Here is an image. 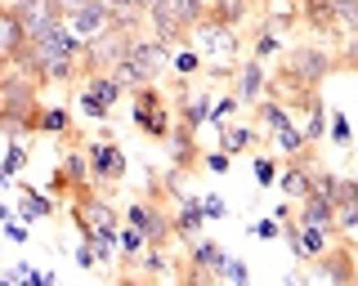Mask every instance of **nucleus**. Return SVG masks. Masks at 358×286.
Returning <instances> with one entry per match:
<instances>
[{
    "label": "nucleus",
    "instance_id": "obj_1",
    "mask_svg": "<svg viewBox=\"0 0 358 286\" xmlns=\"http://www.w3.org/2000/svg\"><path fill=\"white\" fill-rule=\"evenodd\" d=\"M41 130V81L18 68L0 76V135L22 139Z\"/></svg>",
    "mask_w": 358,
    "mask_h": 286
},
{
    "label": "nucleus",
    "instance_id": "obj_2",
    "mask_svg": "<svg viewBox=\"0 0 358 286\" xmlns=\"http://www.w3.org/2000/svg\"><path fill=\"white\" fill-rule=\"evenodd\" d=\"M5 14L18 23V31L27 40H36V36H45V31H54L59 23H67L59 0H9Z\"/></svg>",
    "mask_w": 358,
    "mask_h": 286
},
{
    "label": "nucleus",
    "instance_id": "obj_3",
    "mask_svg": "<svg viewBox=\"0 0 358 286\" xmlns=\"http://www.w3.org/2000/svg\"><path fill=\"white\" fill-rule=\"evenodd\" d=\"M126 40L130 36H121V31H112V27L99 31V36H90L85 50H81V72L85 76H108L121 59H126Z\"/></svg>",
    "mask_w": 358,
    "mask_h": 286
},
{
    "label": "nucleus",
    "instance_id": "obj_4",
    "mask_svg": "<svg viewBox=\"0 0 358 286\" xmlns=\"http://www.w3.org/2000/svg\"><path fill=\"white\" fill-rule=\"evenodd\" d=\"M126 224L134 228V233H143V241L157 246V250L175 237V219L166 215L162 206H152V202H130L126 206Z\"/></svg>",
    "mask_w": 358,
    "mask_h": 286
},
{
    "label": "nucleus",
    "instance_id": "obj_5",
    "mask_svg": "<svg viewBox=\"0 0 358 286\" xmlns=\"http://www.w3.org/2000/svg\"><path fill=\"white\" fill-rule=\"evenodd\" d=\"M134 126L148 130L152 139H166V135H171V107L162 103L157 85H143V90H134Z\"/></svg>",
    "mask_w": 358,
    "mask_h": 286
},
{
    "label": "nucleus",
    "instance_id": "obj_6",
    "mask_svg": "<svg viewBox=\"0 0 358 286\" xmlns=\"http://www.w3.org/2000/svg\"><path fill=\"white\" fill-rule=\"evenodd\" d=\"M85 157H90V179H99V183H121L126 179V152H121L112 139L85 143Z\"/></svg>",
    "mask_w": 358,
    "mask_h": 286
},
{
    "label": "nucleus",
    "instance_id": "obj_7",
    "mask_svg": "<svg viewBox=\"0 0 358 286\" xmlns=\"http://www.w3.org/2000/svg\"><path fill=\"white\" fill-rule=\"evenodd\" d=\"M126 59L143 72V81L157 85V76L166 72V63H171V50H166L157 36H130L126 40Z\"/></svg>",
    "mask_w": 358,
    "mask_h": 286
},
{
    "label": "nucleus",
    "instance_id": "obj_8",
    "mask_svg": "<svg viewBox=\"0 0 358 286\" xmlns=\"http://www.w3.org/2000/svg\"><path fill=\"white\" fill-rule=\"evenodd\" d=\"M206 14H210V0H162L157 9H148V18H166V23H175L184 31H193Z\"/></svg>",
    "mask_w": 358,
    "mask_h": 286
},
{
    "label": "nucleus",
    "instance_id": "obj_9",
    "mask_svg": "<svg viewBox=\"0 0 358 286\" xmlns=\"http://www.w3.org/2000/svg\"><path fill=\"white\" fill-rule=\"evenodd\" d=\"M193 45L201 54H220V59H229V54H238V36H233V27L215 23V18H201L193 27Z\"/></svg>",
    "mask_w": 358,
    "mask_h": 286
},
{
    "label": "nucleus",
    "instance_id": "obj_10",
    "mask_svg": "<svg viewBox=\"0 0 358 286\" xmlns=\"http://www.w3.org/2000/svg\"><path fill=\"white\" fill-rule=\"evenodd\" d=\"M313 264H318V273L331 286H358V278H354V250L350 246H327Z\"/></svg>",
    "mask_w": 358,
    "mask_h": 286
},
{
    "label": "nucleus",
    "instance_id": "obj_11",
    "mask_svg": "<svg viewBox=\"0 0 358 286\" xmlns=\"http://www.w3.org/2000/svg\"><path fill=\"white\" fill-rule=\"evenodd\" d=\"M309 183H313L309 152H305V157H291L287 166L278 170V188H282V197H296V202H305V197H309Z\"/></svg>",
    "mask_w": 358,
    "mask_h": 286
},
{
    "label": "nucleus",
    "instance_id": "obj_12",
    "mask_svg": "<svg viewBox=\"0 0 358 286\" xmlns=\"http://www.w3.org/2000/svg\"><path fill=\"white\" fill-rule=\"evenodd\" d=\"M264 68H260V59H251L242 72H233V98L238 103H260V94H264Z\"/></svg>",
    "mask_w": 358,
    "mask_h": 286
},
{
    "label": "nucleus",
    "instance_id": "obj_13",
    "mask_svg": "<svg viewBox=\"0 0 358 286\" xmlns=\"http://www.w3.org/2000/svg\"><path fill=\"white\" fill-rule=\"evenodd\" d=\"M296 224L300 228H327V233H336V206L322 202V197H305V202H300Z\"/></svg>",
    "mask_w": 358,
    "mask_h": 286
},
{
    "label": "nucleus",
    "instance_id": "obj_14",
    "mask_svg": "<svg viewBox=\"0 0 358 286\" xmlns=\"http://www.w3.org/2000/svg\"><path fill=\"white\" fill-rule=\"evenodd\" d=\"M300 18H305L309 31H318V36H331L336 31V14H331V0H305V5H296Z\"/></svg>",
    "mask_w": 358,
    "mask_h": 286
},
{
    "label": "nucleus",
    "instance_id": "obj_15",
    "mask_svg": "<svg viewBox=\"0 0 358 286\" xmlns=\"http://www.w3.org/2000/svg\"><path fill=\"white\" fill-rule=\"evenodd\" d=\"M188 264H197V269H206L210 278H224V269H229V255H224L220 241H197L193 255H188Z\"/></svg>",
    "mask_w": 358,
    "mask_h": 286
},
{
    "label": "nucleus",
    "instance_id": "obj_16",
    "mask_svg": "<svg viewBox=\"0 0 358 286\" xmlns=\"http://www.w3.org/2000/svg\"><path fill=\"white\" fill-rule=\"evenodd\" d=\"M171 139H175V143H171L175 166H179V170H193L197 161H201V152H197V143H193V130H188V126H175Z\"/></svg>",
    "mask_w": 358,
    "mask_h": 286
},
{
    "label": "nucleus",
    "instance_id": "obj_17",
    "mask_svg": "<svg viewBox=\"0 0 358 286\" xmlns=\"http://www.w3.org/2000/svg\"><path fill=\"white\" fill-rule=\"evenodd\" d=\"M175 219V237H193L201 224H206V215H201V202L197 197H184L179 202V215H171Z\"/></svg>",
    "mask_w": 358,
    "mask_h": 286
},
{
    "label": "nucleus",
    "instance_id": "obj_18",
    "mask_svg": "<svg viewBox=\"0 0 358 286\" xmlns=\"http://www.w3.org/2000/svg\"><path fill=\"white\" fill-rule=\"evenodd\" d=\"M309 197H322V202H341L345 197V179L341 174H331V170H313V183H309Z\"/></svg>",
    "mask_w": 358,
    "mask_h": 286
},
{
    "label": "nucleus",
    "instance_id": "obj_19",
    "mask_svg": "<svg viewBox=\"0 0 358 286\" xmlns=\"http://www.w3.org/2000/svg\"><path fill=\"white\" fill-rule=\"evenodd\" d=\"M327 228H300V250H296V259L300 264H313L322 255V250H327Z\"/></svg>",
    "mask_w": 358,
    "mask_h": 286
},
{
    "label": "nucleus",
    "instance_id": "obj_20",
    "mask_svg": "<svg viewBox=\"0 0 358 286\" xmlns=\"http://www.w3.org/2000/svg\"><path fill=\"white\" fill-rule=\"evenodd\" d=\"M273 143H278V152L291 161V157H305L309 152V143H305V130H296V126H282V130H273Z\"/></svg>",
    "mask_w": 358,
    "mask_h": 286
},
{
    "label": "nucleus",
    "instance_id": "obj_21",
    "mask_svg": "<svg viewBox=\"0 0 358 286\" xmlns=\"http://www.w3.org/2000/svg\"><path fill=\"white\" fill-rule=\"evenodd\" d=\"M50 215H54V202H50V197L22 188V219H27V224H36V219H50Z\"/></svg>",
    "mask_w": 358,
    "mask_h": 286
},
{
    "label": "nucleus",
    "instance_id": "obj_22",
    "mask_svg": "<svg viewBox=\"0 0 358 286\" xmlns=\"http://www.w3.org/2000/svg\"><path fill=\"white\" fill-rule=\"evenodd\" d=\"M331 14H336V31L358 36V0H331Z\"/></svg>",
    "mask_w": 358,
    "mask_h": 286
},
{
    "label": "nucleus",
    "instance_id": "obj_23",
    "mask_svg": "<svg viewBox=\"0 0 358 286\" xmlns=\"http://www.w3.org/2000/svg\"><path fill=\"white\" fill-rule=\"evenodd\" d=\"M210 107H215V103H210L206 94L193 98V103H184V107H179V126H188V130L197 135V126H201V121H210Z\"/></svg>",
    "mask_w": 358,
    "mask_h": 286
},
{
    "label": "nucleus",
    "instance_id": "obj_24",
    "mask_svg": "<svg viewBox=\"0 0 358 286\" xmlns=\"http://www.w3.org/2000/svg\"><path fill=\"white\" fill-rule=\"evenodd\" d=\"M67 130H72L67 107H41V135H67Z\"/></svg>",
    "mask_w": 358,
    "mask_h": 286
},
{
    "label": "nucleus",
    "instance_id": "obj_25",
    "mask_svg": "<svg viewBox=\"0 0 358 286\" xmlns=\"http://www.w3.org/2000/svg\"><path fill=\"white\" fill-rule=\"evenodd\" d=\"M85 94H94L99 98V103H117V98H121V85L117 81H112V76H85Z\"/></svg>",
    "mask_w": 358,
    "mask_h": 286
},
{
    "label": "nucleus",
    "instance_id": "obj_26",
    "mask_svg": "<svg viewBox=\"0 0 358 286\" xmlns=\"http://www.w3.org/2000/svg\"><path fill=\"white\" fill-rule=\"evenodd\" d=\"M251 143H255V130H224V135H220V152H229V157H238V152H246V148H251Z\"/></svg>",
    "mask_w": 358,
    "mask_h": 286
},
{
    "label": "nucleus",
    "instance_id": "obj_27",
    "mask_svg": "<svg viewBox=\"0 0 358 286\" xmlns=\"http://www.w3.org/2000/svg\"><path fill=\"white\" fill-rule=\"evenodd\" d=\"M260 121L268 130H282V126H291V112L282 107V98H260Z\"/></svg>",
    "mask_w": 358,
    "mask_h": 286
},
{
    "label": "nucleus",
    "instance_id": "obj_28",
    "mask_svg": "<svg viewBox=\"0 0 358 286\" xmlns=\"http://www.w3.org/2000/svg\"><path fill=\"white\" fill-rule=\"evenodd\" d=\"M296 23H300V9H273V14H268V23H264V31H273V36L282 40Z\"/></svg>",
    "mask_w": 358,
    "mask_h": 286
},
{
    "label": "nucleus",
    "instance_id": "obj_29",
    "mask_svg": "<svg viewBox=\"0 0 358 286\" xmlns=\"http://www.w3.org/2000/svg\"><path fill=\"white\" fill-rule=\"evenodd\" d=\"M22 166H27V152H22V143H9V157H5V166H0V183H9Z\"/></svg>",
    "mask_w": 358,
    "mask_h": 286
},
{
    "label": "nucleus",
    "instance_id": "obj_30",
    "mask_svg": "<svg viewBox=\"0 0 358 286\" xmlns=\"http://www.w3.org/2000/svg\"><path fill=\"white\" fill-rule=\"evenodd\" d=\"M336 228H345V233H354V228H358V202H350V197L336 202Z\"/></svg>",
    "mask_w": 358,
    "mask_h": 286
},
{
    "label": "nucleus",
    "instance_id": "obj_31",
    "mask_svg": "<svg viewBox=\"0 0 358 286\" xmlns=\"http://www.w3.org/2000/svg\"><path fill=\"white\" fill-rule=\"evenodd\" d=\"M220 278H210L206 269H197V264H184V273H179V286H215Z\"/></svg>",
    "mask_w": 358,
    "mask_h": 286
},
{
    "label": "nucleus",
    "instance_id": "obj_32",
    "mask_svg": "<svg viewBox=\"0 0 358 286\" xmlns=\"http://www.w3.org/2000/svg\"><path fill=\"white\" fill-rule=\"evenodd\" d=\"M143 246H148V241H143V233H134V228L126 224V233H121V250H126V259H134Z\"/></svg>",
    "mask_w": 358,
    "mask_h": 286
},
{
    "label": "nucleus",
    "instance_id": "obj_33",
    "mask_svg": "<svg viewBox=\"0 0 358 286\" xmlns=\"http://www.w3.org/2000/svg\"><path fill=\"white\" fill-rule=\"evenodd\" d=\"M278 50H282V40H278L273 31H260V40H255V54H251V59H264V54H278Z\"/></svg>",
    "mask_w": 358,
    "mask_h": 286
},
{
    "label": "nucleus",
    "instance_id": "obj_34",
    "mask_svg": "<svg viewBox=\"0 0 358 286\" xmlns=\"http://www.w3.org/2000/svg\"><path fill=\"white\" fill-rule=\"evenodd\" d=\"M331 139H336V143H341V148H350V139H354V135H350V121H345L341 112H336V116H331Z\"/></svg>",
    "mask_w": 358,
    "mask_h": 286
},
{
    "label": "nucleus",
    "instance_id": "obj_35",
    "mask_svg": "<svg viewBox=\"0 0 358 286\" xmlns=\"http://www.w3.org/2000/svg\"><path fill=\"white\" fill-rule=\"evenodd\" d=\"M255 174H260V183L268 188V183H278V166L268 157H255Z\"/></svg>",
    "mask_w": 358,
    "mask_h": 286
},
{
    "label": "nucleus",
    "instance_id": "obj_36",
    "mask_svg": "<svg viewBox=\"0 0 358 286\" xmlns=\"http://www.w3.org/2000/svg\"><path fill=\"white\" fill-rule=\"evenodd\" d=\"M238 107H242L238 98H220V103L210 107V121H215V126H220V121H224V116H233V112H238Z\"/></svg>",
    "mask_w": 358,
    "mask_h": 286
},
{
    "label": "nucleus",
    "instance_id": "obj_37",
    "mask_svg": "<svg viewBox=\"0 0 358 286\" xmlns=\"http://www.w3.org/2000/svg\"><path fill=\"white\" fill-rule=\"evenodd\" d=\"M229 152H206V157H201V166H206V170H215V174H224V170H229Z\"/></svg>",
    "mask_w": 358,
    "mask_h": 286
},
{
    "label": "nucleus",
    "instance_id": "obj_38",
    "mask_svg": "<svg viewBox=\"0 0 358 286\" xmlns=\"http://www.w3.org/2000/svg\"><path fill=\"white\" fill-rule=\"evenodd\" d=\"M197 63H201V54H175V76L197 72Z\"/></svg>",
    "mask_w": 358,
    "mask_h": 286
},
{
    "label": "nucleus",
    "instance_id": "obj_39",
    "mask_svg": "<svg viewBox=\"0 0 358 286\" xmlns=\"http://www.w3.org/2000/svg\"><path fill=\"white\" fill-rule=\"evenodd\" d=\"M224 278H229L233 286H246V282H251V273H246V264H238V259H229V269H224Z\"/></svg>",
    "mask_w": 358,
    "mask_h": 286
},
{
    "label": "nucleus",
    "instance_id": "obj_40",
    "mask_svg": "<svg viewBox=\"0 0 358 286\" xmlns=\"http://www.w3.org/2000/svg\"><path fill=\"white\" fill-rule=\"evenodd\" d=\"M81 107H85V116H94V121H103V116H108V103H99L94 94H81Z\"/></svg>",
    "mask_w": 358,
    "mask_h": 286
},
{
    "label": "nucleus",
    "instance_id": "obj_41",
    "mask_svg": "<svg viewBox=\"0 0 358 286\" xmlns=\"http://www.w3.org/2000/svg\"><path fill=\"white\" fill-rule=\"evenodd\" d=\"M201 215H206V219H220L224 215V202H220V197H201Z\"/></svg>",
    "mask_w": 358,
    "mask_h": 286
},
{
    "label": "nucleus",
    "instance_id": "obj_42",
    "mask_svg": "<svg viewBox=\"0 0 358 286\" xmlns=\"http://www.w3.org/2000/svg\"><path fill=\"white\" fill-rule=\"evenodd\" d=\"M103 5L112 9V14H126V9H139L134 0H103ZM139 14H143V9H139Z\"/></svg>",
    "mask_w": 358,
    "mask_h": 286
},
{
    "label": "nucleus",
    "instance_id": "obj_43",
    "mask_svg": "<svg viewBox=\"0 0 358 286\" xmlns=\"http://www.w3.org/2000/svg\"><path fill=\"white\" fill-rule=\"evenodd\" d=\"M255 233H260V237H278L282 228H278V219H264V224H255Z\"/></svg>",
    "mask_w": 358,
    "mask_h": 286
},
{
    "label": "nucleus",
    "instance_id": "obj_44",
    "mask_svg": "<svg viewBox=\"0 0 358 286\" xmlns=\"http://www.w3.org/2000/svg\"><path fill=\"white\" fill-rule=\"evenodd\" d=\"M76 264H85V269H94L99 259H94V250H90V246H81V250H76Z\"/></svg>",
    "mask_w": 358,
    "mask_h": 286
},
{
    "label": "nucleus",
    "instance_id": "obj_45",
    "mask_svg": "<svg viewBox=\"0 0 358 286\" xmlns=\"http://www.w3.org/2000/svg\"><path fill=\"white\" fill-rule=\"evenodd\" d=\"M5 233L14 241H27V228H22V224H9V219H5Z\"/></svg>",
    "mask_w": 358,
    "mask_h": 286
},
{
    "label": "nucleus",
    "instance_id": "obj_46",
    "mask_svg": "<svg viewBox=\"0 0 358 286\" xmlns=\"http://www.w3.org/2000/svg\"><path fill=\"white\" fill-rule=\"evenodd\" d=\"M345 197H350V202H358V179H345ZM341 197V202H345Z\"/></svg>",
    "mask_w": 358,
    "mask_h": 286
},
{
    "label": "nucleus",
    "instance_id": "obj_47",
    "mask_svg": "<svg viewBox=\"0 0 358 286\" xmlns=\"http://www.w3.org/2000/svg\"><path fill=\"white\" fill-rule=\"evenodd\" d=\"M134 5H139L143 14H148V9H157V5H162V0H134Z\"/></svg>",
    "mask_w": 358,
    "mask_h": 286
},
{
    "label": "nucleus",
    "instance_id": "obj_48",
    "mask_svg": "<svg viewBox=\"0 0 358 286\" xmlns=\"http://www.w3.org/2000/svg\"><path fill=\"white\" fill-rule=\"evenodd\" d=\"M287 286H305V282H300V278H287Z\"/></svg>",
    "mask_w": 358,
    "mask_h": 286
},
{
    "label": "nucleus",
    "instance_id": "obj_49",
    "mask_svg": "<svg viewBox=\"0 0 358 286\" xmlns=\"http://www.w3.org/2000/svg\"><path fill=\"white\" fill-rule=\"evenodd\" d=\"M121 286H134V282H121Z\"/></svg>",
    "mask_w": 358,
    "mask_h": 286
}]
</instances>
